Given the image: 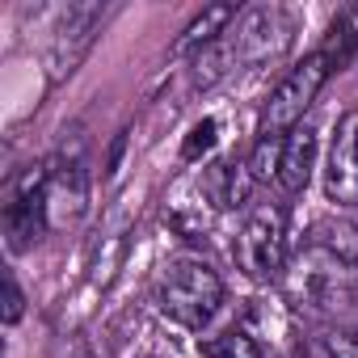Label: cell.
<instances>
[{"label": "cell", "mask_w": 358, "mask_h": 358, "mask_svg": "<svg viewBox=\"0 0 358 358\" xmlns=\"http://www.w3.org/2000/svg\"><path fill=\"white\" fill-rule=\"evenodd\" d=\"M291 308L316 320H341L358 303V228L354 224H316L303 249L282 274Z\"/></svg>", "instance_id": "6da1fadb"}, {"label": "cell", "mask_w": 358, "mask_h": 358, "mask_svg": "<svg viewBox=\"0 0 358 358\" xmlns=\"http://www.w3.org/2000/svg\"><path fill=\"white\" fill-rule=\"evenodd\" d=\"M160 312L186 329H203L224 303V278L207 262H173L160 274Z\"/></svg>", "instance_id": "7a4b0ae2"}, {"label": "cell", "mask_w": 358, "mask_h": 358, "mask_svg": "<svg viewBox=\"0 0 358 358\" xmlns=\"http://www.w3.org/2000/svg\"><path fill=\"white\" fill-rule=\"evenodd\" d=\"M329 76H333V64H329L320 51H312L303 64H295V68L278 80V89L270 93V101H266V110H262L257 135H262V139H287V135L303 122V114L312 110V101H316V93L324 89Z\"/></svg>", "instance_id": "3957f363"}, {"label": "cell", "mask_w": 358, "mask_h": 358, "mask_svg": "<svg viewBox=\"0 0 358 358\" xmlns=\"http://www.w3.org/2000/svg\"><path fill=\"white\" fill-rule=\"evenodd\" d=\"M236 262L253 282H278L287 274V215L274 203L249 211L236 236Z\"/></svg>", "instance_id": "277c9868"}, {"label": "cell", "mask_w": 358, "mask_h": 358, "mask_svg": "<svg viewBox=\"0 0 358 358\" xmlns=\"http://www.w3.org/2000/svg\"><path fill=\"white\" fill-rule=\"evenodd\" d=\"M89 211V164H85V139L72 131V139L59 143L55 160H47V220L51 228H72Z\"/></svg>", "instance_id": "5b68a950"}, {"label": "cell", "mask_w": 358, "mask_h": 358, "mask_svg": "<svg viewBox=\"0 0 358 358\" xmlns=\"http://www.w3.org/2000/svg\"><path fill=\"white\" fill-rule=\"evenodd\" d=\"M101 22H106V5H97V0H89V5H68V9L55 13L51 43H47V76H51V85L68 80L85 64Z\"/></svg>", "instance_id": "8992f818"}, {"label": "cell", "mask_w": 358, "mask_h": 358, "mask_svg": "<svg viewBox=\"0 0 358 358\" xmlns=\"http://www.w3.org/2000/svg\"><path fill=\"white\" fill-rule=\"evenodd\" d=\"M291 30H295L291 26V13L278 9V5H257V9L241 13L236 26L228 30L236 68H257V64L278 59L291 47Z\"/></svg>", "instance_id": "52a82bcc"}, {"label": "cell", "mask_w": 358, "mask_h": 358, "mask_svg": "<svg viewBox=\"0 0 358 358\" xmlns=\"http://www.w3.org/2000/svg\"><path fill=\"white\" fill-rule=\"evenodd\" d=\"M51 228L47 220V164H30L5 203V236L13 253H26L43 241V232Z\"/></svg>", "instance_id": "ba28073f"}, {"label": "cell", "mask_w": 358, "mask_h": 358, "mask_svg": "<svg viewBox=\"0 0 358 358\" xmlns=\"http://www.w3.org/2000/svg\"><path fill=\"white\" fill-rule=\"evenodd\" d=\"M324 194L337 207H358V110L341 114L329 148V169H324Z\"/></svg>", "instance_id": "9c48e42d"}, {"label": "cell", "mask_w": 358, "mask_h": 358, "mask_svg": "<svg viewBox=\"0 0 358 358\" xmlns=\"http://www.w3.org/2000/svg\"><path fill=\"white\" fill-rule=\"evenodd\" d=\"M312 164H316V131L308 122H299L282 139V156H278V177H274V182L287 194H303L308 182H312Z\"/></svg>", "instance_id": "30bf717a"}, {"label": "cell", "mask_w": 358, "mask_h": 358, "mask_svg": "<svg viewBox=\"0 0 358 358\" xmlns=\"http://www.w3.org/2000/svg\"><path fill=\"white\" fill-rule=\"evenodd\" d=\"M257 182H253V173H249V160L245 164H232V160H220V164H211L207 173H203V199L211 203V207H245V199H249V190H253Z\"/></svg>", "instance_id": "8fae6325"}, {"label": "cell", "mask_w": 358, "mask_h": 358, "mask_svg": "<svg viewBox=\"0 0 358 358\" xmlns=\"http://www.w3.org/2000/svg\"><path fill=\"white\" fill-rule=\"evenodd\" d=\"M241 13H236V5H211V9H203L186 30H182V38H177V47H173V55H199L203 47H211L215 38H224L228 30H232V22H236Z\"/></svg>", "instance_id": "7c38bea8"}, {"label": "cell", "mask_w": 358, "mask_h": 358, "mask_svg": "<svg viewBox=\"0 0 358 358\" xmlns=\"http://www.w3.org/2000/svg\"><path fill=\"white\" fill-rule=\"evenodd\" d=\"M320 55L333 64V72H341V68L358 55V5L337 9V17H333V26H329V38L320 43Z\"/></svg>", "instance_id": "4fadbf2b"}, {"label": "cell", "mask_w": 358, "mask_h": 358, "mask_svg": "<svg viewBox=\"0 0 358 358\" xmlns=\"http://www.w3.org/2000/svg\"><path fill=\"white\" fill-rule=\"evenodd\" d=\"M312 358H358V324L329 320L312 333Z\"/></svg>", "instance_id": "5bb4252c"}, {"label": "cell", "mask_w": 358, "mask_h": 358, "mask_svg": "<svg viewBox=\"0 0 358 358\" xmlns=\"http://www.w3.org/2000/svg\"><path fill=\"white\" fill-rule=\"evenodd\" d=\"M203 354L207 358H262V345H257V337L249 329H228L220 337H207Z\"/></svg>", "instance_id": "9a60e30c"}, {"label": "cell", "mask_w": 358, "mask_h": 358, "mask_svg": "<svg viewBox=\"0 0 358 358\" xmlns=\"http://www.w3.org/2000/svg\"><path fill=\"white\" fill-rule=\"evenodd\" d=\"M278 156H282V139H257V148L249 156L253 182H270V177H278Z\"/></svg>", "instance_id": "2e32d148"}, {"label": "cell", "mask_w": 358, "mask_h": 358, "mask_svg": "<svg viewBox=\"0 0 358 358\" xmlns=\"http://www.w3.org/2000/svg\"><path fill=\"white\" fill-rule=\"evenodd\" d=\"M215 135H220V122L215 118H203L194 131H190V139L182 143V160L190 164V160H199V156H207L211 148H215Z\"/></svg>", "instance_id": "e0dca14e"}, {"label": "cell", "mask_w": 358, "mask_h": 358, "mask_svg": "<svg viewBox=\"0 0 358 358\" xmlns=\"http://www.w3.org/2000/svg\"><path fill=\"white\" fill-rule=\"evenodd\" d=\"M22 312H26V295H22V287H17V278L9 270L5 274V324H17Z\"/></svg>", "instance_id": "ac0fdd59"}, {"label": "cell", "mask_w": 358, "mask_h": 358, "mask_svg": "<svg viewBox=\"0 0 358 358\" xmlns=\"http://www.w3.org/2000/svg\"><path fill=\"white\" fill-rule=\"evenodd\" d=\"M59 358H97V354H93V350H89V345H85L80 337H72V341H68V345L59 350Z\"/></svg>", "instance_id": "d6986e66"}]
</instances>
